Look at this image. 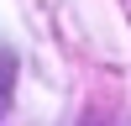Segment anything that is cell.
Listing matches in <instances>:
<instances>
[{"label":"cell","mask_w":131,"mask_h":126,"mask_svg":"<svg viewBox=\"0 0 131 126\" xmlns=\"http://www.w3.org/2000/svg\"><path fill=\"white\" fill-rule=\"evenodd\" d=\"M10 89H16V58L10 47H0V116L10 110Z\"/></svg>","instance_id":"obj_1"}]
</instances>
